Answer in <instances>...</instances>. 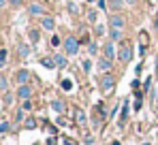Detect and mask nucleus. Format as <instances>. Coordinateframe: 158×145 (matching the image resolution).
<instances>
[{
	"mask_svg": "<svg viewBox=\"0 0 158 145\" xmlns=\"http://www.w3.org/2000/svg\"><path fill=\"white\" fill-rule=\"evenodd\" d=\"M28 34H30V41H32L34 45H36V43L41 41V32H39L36 28H30V32H28Z\"/></svg>",
	"mask_w": 158,
	"mask_h": 145,
	"instance_id": "obj_17",
	"label": "nucleus"
},
{
	"mask_svg": "<svg viewBox=\"0 0 158 145\" xmlns=\"http://www.w3.org/2000/svg\"><path fill=\"white\" fill-rule=\"evenodd\" d=\"M22 2H24V0H9V4H11V6H19Z\"/></svg>",
	"mask_w": 158,
	"mask_h": 145,
	"instance_id": "obj_32",
	"label": "nucleus"
},
{
	"mask_svg": "<svg viewBox=\"0 0 158 145\" xmlns=\"http://www.w3.org/2000/svg\"><path fill=\"white\" fill-rule=\"evenodd\" d=\"M96 66H98V71H101V72H111V68H113V60H109V58L103 56V58L98 60Z\"/></svg>",
	"mask_w": 158,
	"mask_h": 145,
	"instance_id": "obj_8",
	"label": "nucleus"
},
{
	"mask_svg": "<svg viewBox=\"0 0 158 145\" xmlns=\"http://www.w3.org/2000/svg\"><path fill=\"white\" fill-rule=\"evenodd\" d=\"M41 64H43V66H45V68H58V66H56V62H53V58H41Z\"/></svg>",
	"mask_w": 158,
	"mask_h": 145,
	"instance_id": "obj_18",
	"label": "nucleus"
},
{
	"mask_svg": "<svg viewBox=\"0 0 158 145\" xmlns=\"http://www.w3.org/2000/svg\"><path fill=\"white\" fill-rule=\"evenodd\" d=\"M41 28L47 30V32H53L56 30V19H53L52 15H43L41 17Z\"/></svg>",
	"mask_w": 158,
	"mask_h": 145,
	"instance_id": "obj_7",
	"label": "nucleus"
},
{
	"mask_svg": "<svg viewBox=\"0 0 158 145\" xmlns=\"http://www.w3.org/2000/svg\"><path fill=\"white\" fill-rule=\"evenodd\" d=\"M96 17H98V13H96V9H88V22H96Z\"/></svg>",
	"mask_w": 158,
	"mask_h": 145,
	"instance_id": "obj_21",
	"label": "nucleus"
},
{
	"mask_svg": "<svg viewBox=\"0 0 158 145\" xmlns=\"http://www.w3.org/2000/svg\"><path fill=\"white\" fill-rule=\"evenodd\" d=\"M22 109L24 111H32V102L30 100H22Z\"/></svg>",
	"mask_w": 158,
	"mask_h": 145,
	"instance_id": "obj_27",
	"label": "nucleus"
},
{
	"mask_svg": "<svg viewBox=\"0 0 158 145\" xmlns=\"http://www.w3.org/2000/svg\"><path fill=\"white\" fill-rule=\"evenodd\" d=\"M154 28H156V32H158V17L154 19Z\"/></svg>",
	"mask_w": 158,
	"mask_h": 145,
	"instance_id": "obj_36",
	"label": "nucleus"
},
{
	"mask_svg": "<svg viewBox=\"0 0 158 145\" xmlns=\"http://www.w3.org/2000/svg\"><path fill=\"white\" fill-rule=\"evenodd\" d=\"M105 58H109V60H113V58H115V47H113V41L105 43Z\"/></svg>",
	"mask_w": 158,
	"mask_h": 145,
	"instance_id": "obj_12",
	"label": "nucleus"
},
{
	"mask_svg": "<svg viewBox=\"0 0 158 145\" xmlns=\"http://www.w3.org/2000/svg\"><path fill=\"white\" fill-rule=\"evenodd\" d=\"M24 113H26V111H24V109H19V111H17V115H15V120L22 122V120H24Z\"/></svg>",
	"mask_w": 158,
	"mask_h": 145,
	"instance_id": "obj_31",
	"label": "nucleus"
},
{
	"mask_svg": "<svg viewBox=\"0 0 158 145\" xmlns=\"http://www.w3.org/2000/svg\"><path fill=\"white\" fill-rule=\"evenodd\" d=\"M69 13H73V15H77V13H79V6H77V2L69 0Z\"/></svg>",
	"mask_w": 158,
	"mask_h": 145,
	"instance_id": "obj_22",
	"label": "nucleus"
},
{
	"mask_svg": "<svg viewBox=\"0 0 158 145\" xmlns=\"http://www.w3.org/2000/svg\"><path fill=\"white\" fill-rule=\"evenodd\" d=\"M94 32H96V36H103V34H105V26H103V24H96Z\"/></svg>",
	"mask_w": 158,
	"mask_h": 145,
	"instance_id": "obj_26",
	"label": "nucleus"
},
{
	"mask_svg": "<svg viewBox=\"0 0 158 145\" xmlns=\"http://www.w3.org/2000/svg\"><path fill=\"white\" fill-rule=\"evenodd\" d=\"M6 2H9V0H0V9H4V6H6Z\"/></svg>",
	"mask_w": 158,
	"mask_h": 145,
	"instance_id": "obj_35",
	"label": "nucleus"
},
{
	"mask_svg": "<svg viewBox=\"0 0 158 145\" xmlns=\"http://www.w3.org/2000/svg\"><path fill=\"white\" fill-rule=\"evenodd\" d=\"M81 68H83L85 72H90V71H92V60H90V58L81 60Z\"/></svg>",
	"mask_w": 158,
	"mask_h": 145,
	"instance_id": "obj_20",
	"label": "nucleus"
},
{
	"mask_svg": "<svg viewBox=\"0 0 158 145\" xmlns=\"http://www.w3.org/2000/svg\"><path fill=\"white\" fill-rule=\"evenodd\" d=\"M52 109L56 111V113H60V115H64V113H66V105H64L60 98H53V100H52Z\"/></svg>",
	"mask_w": 158,
	"mask_h": 145,
	"instance_id": "obj_9",
	"label": "nucleus"
},
{
	"mask_svg": "<svg viewBox=\"0 0 158 145\" xmlns=\"http://www.w3.org/2000/svg\"><path fill=\"white\" fill-rule=\"evenodd\" d=\"M30 79H32V75L28 68H19V71L15 72V81H17V85H24V83H30Z\"/></svg>",
	"mask_w": 158,
	"mask_h": 145,
	"instance_id": "obj_5",
	"label": "nucleus"
},
{
	"mask_svg": "<svg viewBox=\"0 0 158 145\" xmlns=\"http://www.w3.org/2000/svg\"><path fill=\"white\" fill-rule=\"evenodd\" d=\"M28 13H30L32 17H43V15H45V6L39 4V2H32V4H28Z\"/></svg>",
	"mask_w": 158,
	"mask_h": 145,
	"instance_id": "obj_6",
	"label": "nucleus"
},
{
	"mask_svg": "<svg viewBox=\"0 0 158 145\" xmlns=\"http://www.w3.org/2000/svg\"><path fill=\"white\" fill-rule=\"evenodd\" d=\"M126 4H137V0H126Z\"/></svg>",
	"mask_w": 158,
	"mask_h": 145,
	"instance_id": "obj_37",
	"label": "nucleus"
},
{
	"mask_svg": "<svg viewBox=\"0 0 158 145\" xmlns=\"http://www.w3.org/2000/svg\"><path fill=\"white\" fill-rule=\"evenodd\" d=\"M53 62H56V66H58V68H64L69 60H66V56H64V53H56V56H53Z\"/></svg>",
	"mask_w": 158,
	"mask_h": 145,
	"instance_id": "obj_11",
	"label": "nucleus"
},
{
	"mask_svg": "<svg viewBox=\"0 0 158 145\" xmlns=\"http://www.w3.org/2000/svg\"><path fill=\"white\" fill-rule=\"evenodd\" d=\"M26 128H36V122L32 120V118H28L26 120Z\"/></svg>",
	"mask_w": 158,
	"mask_h": 145,
	"instance_id": "obj_30",
	"label": "nucleus"
},
{
	"mask_svg": "<svg viewBox=\"0 0 158 145\" xmlns=\"http://www.w3.org/2000/svg\"><path fill=\"white\" fill-rule=\"evenodd\" d=\"M17 53H19V58H30V47L26 43H19L17 45Z\"/></svg>",
	"mask_w": 158,
	"mask_h": 145,
	"instance_id": "obj_13",
	"label": "nucleus"
},
{
	"mask_svg": "<svg viewBox=\"0 0 158 145\" xmlns=\"http://www.w3.org/2000/svg\"><path fill=\"white\" fill-rule=\"evenodd\" d=\"M88 53H90V56H96V53H98V45H96V43H88Z\"/></svg>",
	"mask_w": 158,
	"mask_h": 145,
	"instance_id": "obj_23",
	"label": "nucleus"
},
{
	"mask_svg": "<svg viewBox=\"0 0 158 145\" xmlns=\"http://www.w3.org/2000/svg\"><path fill=\"white\" fill-rule=\"evenodd\" d=\"M60 43H62V41H60V36H58V34H52V39H49V45H52V47H58Z\"/></svg>",
	"mask_w": 158,
	"mask_h": 145,
	"instance_id": "obj_24",
	"label": "nucleus"
},
{
	"mask_svg": "<svg viewBox=\"0 0 158 145\" xmlns=\"http://www.w3.org/2000/svg\"><path fill=\"white\" fill-rule=\"evenodd\" d=\"M75 120H77V124H85V122H88V118H85V113H83L81 107L75 109Z\"/></svg>",
	"mask_w": 158,
	"mask_h": 145,
	"instance_id": "obj_14",
	"label": "nucleus"
},
{
	"mask_svg": "<svg viewBox=\"0 0 158 145\" xmlns=\"http://www.w3.org/2000/svg\"><path fill=\"white\" fill-rule=\"evenodd\" d=\"M62 45H64V53H66V56H77V53H79V47H81V43H79L75 36L64 39V41H62Z\"/></svg>",
	"mask_w": 158,
	"mask_h": 145,
	"instance_id": "obj_1",
	"label": "nucleus"
},
{
	"mask_svg": "<svg viewBox=\"0 0 158 145\" xmlns=\"http://www.w3.org/2000/svg\"><path fill=\"white\" fill-rule=\"evenodd\" d=\"M109 26L111 28H120V30H124V17L122 15H111V19H109Z\"/></svg>",
	"mask_w": 158,
	"mask_h": 145,
	"instance_id": "obj_10",
	"label": "nucleus"
},
{
	"mask_svg": "<svg viewBox=\"0 0 158 145\" xmlns=\"http://www.w3.org/2000/svg\"><path fill=\"white\" fill-rule=\"evenodd\" d=\"M0 92H9V81L4 75H0Z\"/></svg>",
	"mask_w": 158,
	"mask_h": 145,
	"instance_id": "obj_19",
	"label": "nucleus"
},
{
	"mask_svg": "<svg viewBox=\"0 0 158 145\" xmlns=\"http://www.w3.org/2000/svg\"><path fill=\"white\" fill-rule=\"evenodd\" d=\"M118 60H120L122 64H128L132 60V45L131 43H122V47L118 51Z\"/></svg>",
	"mask_w": 158,
	"mask_h": 145,
	"instance_id": "obj_2",
	"label": "nucleus"
},
{
	"mask_svg": "<svg viewBox=\"0 0 158 145\" xmlns=\"http://www.w3.org/2000/svg\"><path fill=\"white\" fill-rule=\"evenodd\" d=\"M32 92H34L32 85H30V83H24V85L17 88V98H19V100H30V98H32Z\"/></svg>",
	"mask_w": 158,
	"mask_h": 145,
	"instance_id": "obj_4",
	"label": "nucleus"
},
{
	"mask_svg": "<svg viewBox=\"0 0 158 145\" xmlns=\"http://www.w3.org/2000/svg\"><path fill=\"white\" fill-rule=\"evenodd\" d=\"M113 88H115V77L111 72H103V77H101V90L103 92H111Z\"/></svg>",
	"mask_w": 158,
	"mask_h": 145,
	"instance_id": "obj_3",
	"label": "nucleus"
},
{
	"mask_svg": "<svg viewBox=\"0 0 158 145\" xmlns=\"http://www.w3.org/2000/svg\"><path fill=\"white\" fill-rule=\"evenodd\" d=\"M6 64V49H0V68H4Z\"/></svg>",
	"mask_w": 158,
	"mask_h": 145,
	"instance_id": "obj_25",
	"label": "nucleus"
},
{
	"mask_svg": "<svg viewBox=\"0 0 158 145\" xmlns=\"http://www.w3.org/2000/svg\"><path fill=\"white\" fill-rule=\"evenodd\" d=\"M60 88H62L64 92H73V88H75V83H73L71 79H62V81H60Z\"/></svg>",
	"mask_w": 158,
	"mask_h": 145,
	"instance_id": "obj_16",
	"label": "nucleus"
},
{
	"mask_svg": "<svg viewBox=\"0 0 158 145\" xmlns=\"http://www.w3.org/2000/svg\"><path fill=\"white\" fill-rule=\"evenodd\" d=\"M109 39L111 41H122V30L120 28H111L109 30Z\"/></svg>",
	"mask_w": 158,
	"mask_h": 145,
	"instance_id": "obj_15",
	"label": "nucleus"
},
{
	"mask_svg": "<svg viewBox=\"0 0 158 145\" xmlns=\"http://www.w3.org/2000/svg\"><path fill=\"white\" fill-rule=\"evenodd\" d=\"M109 6H111V9H115V11H118V9H122V2H120V0H113V2H111V4H109Z\"/></svg>",
	"mask_w": 158,
	"mask_h": 145,
	"instance_id": "obj_29",
	"label": "nucleus"
},
{
	"mask_svg": "<svg viewBox=\"0 0 158 145\" xmlns=\"http://www.w3.org/2000/svg\"><path fill=\"white\" fill-rule=\"evenodd\" d=\"M98 9H107V2H105V0H98Z\"/></svg>",
	"mask_w": 158,
	"mask_h": 145,
	"instance_id": "obj_33",
	"label": "nucleus"
},
{
	"mask_svg": "<svg viewBox=\"0 0 158 145\" xmlns=\"http://www.w3.org/2000/svg\"><path fill=\"white\" fill-rule=\"evenodd\" d=\"M9 130H11L9 122H2V124H0V132H9Z\"/></svg>",
	"mask_w": 158,
	"mask_h": 145,
	"instance_id": "obj_28",
	"label": "nucleus"
},
{
	"mask_svg": "<svg viewBox=\"0 0 158 145\" xmlns=\"http://www.w3.org/2000/svg\"><path fill=\"white\" fill-rule=\"evenodd\" d=\"M47 145H56V137H49L47 139Z\"/></svg>",
	"mask_w": 158,
	"mask_h": 145,
	"instance_id": "obj_34",
	"label": "nucleus"
}]
</instances>
